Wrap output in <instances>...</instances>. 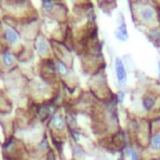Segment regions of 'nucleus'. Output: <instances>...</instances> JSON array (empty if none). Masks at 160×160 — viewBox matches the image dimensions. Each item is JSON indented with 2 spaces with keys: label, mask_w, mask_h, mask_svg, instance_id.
<instances>
[{
  "label": "nucleus",
  "mask_w": 160,
  "mask_h": 160,
  "mask_svg": "<svg viewBox=\"0 0 160 160\" xmlns=\"http://www.w3.org/2000/svg\"><path fill=\"white\" fill-rule=\"evenodd\" d=\"M114 66H115V74H116V79L120 84H125L126 82V70H125V66H124V62L120 58H116L115 59V62H114Z\"/></svg>",
  "instance_id": "f257e3e1"
},
{
  "label": "nucleus",
  "mask_w": 160,
  "mask_h": 160,
  "mask_svg": "<svg viewBox=\"0 0 160 160\" xmlns=\"http://www.w3.org/2000/svg\"><path fill=\"white\" fill-rule=\"evenodd\" d=\"M115 36L118 40L120 41H125L128 40L129 38V34H128V28H126V24L124 21V16L121 15V19H119V22H118V28L115 30Z\"/></svg>",
  "instance_id": "f03ea898"
},
{
  "label": "nucleus",
  "mask_w": 160,
  "mask_h": 160,
  "mask_svg": "<svg viewBox=\"0 0 160 160\" xmlns=\"http://www.w3.org/2000/svg\"><path fill=\"white\" fill-rule=\"evenodd\" d=\"M139 18L142 22H151L155 20V10L150 6H144L139 11Z\"/></svg>",
  "instance_id": "7ed1b4c3"
},
{
  "label": "nucleus",
  "mask_w": 160,
  "mask_h": 160,
  "mask_svg": "<svg viewBox=\"0 0 160 160\" xmlns=\"http://www.w3.org/2000/svg\"><path fill=\"white\" fill-rule=\"evenodd\" d=\"M155 104H156V99L152 95L149 94V95H146V96L142 98V106H144V109L146 111L152 110V108L155 106Z\"/></svg>",
  "instance_id": "20e7f679"
},
{
  "label": "nucleus",
  "mask_w": 160,
  "mask_h": 160,
  "mask_svg": "<svg viewBox=\"0 0 160 160\" xmlns=\"http://www.w3.org/2000/svg\"><path fill=\"white\" fill-rule=\"evenodd\" d=\"M5 39L9 41V42H18L19 41V35L18 32L11 29V28H6L5 29Z\"/></svg>",
  "instance_id": "39448f33"
},
{
  "label": "nucleus",
  "mask_w": 160,
  "mask_h": 160,
  "mask_svg": "<svg viewBox=\"0 0 160 160\" xmlns=\"http://www.w3.org/2000/svg\"><path fill=\"white\" fill-rule=\"evenodd\" d=\"M51 125H52V128H55V129H58V130H62V129L65 128V120H64V118H62L60 114H58V115H55V116L52 118Z\"/></svg>",
  "instance_id": "423d86ee"
},
{
  "label": "nucleus",
  "mask_w": 160,
  "mask_h": 160,
  "mask_svg": "<svg viewBox=\"0 0 160 160\" xmlns=\"http://www.w3.org/2000/svg\"><path fill=\"white\" fill-rule=\"evenodd\" d=\"M36 50L40 52V54H45L49 51V44L45 39L42 38H39L38 41H36Z\"/></svg>",
  "instance_id": "0eeeda50"
},
{
  "label": "nucleus",
  "mask_w": 160,
  "mask_h": 160,
  "mask_svg": "<svg viewBox=\"0 0 160 160\" xmlns=\"http://www.w3.org/2000/svg\"><path fill=\"white\" fill-rule=\"evenodd\" d=\"M150 146L154 150H160V132H156L150 139Z\"/></svg>",
  "instance_id": "6e6552de"
},
{
  "label": "nucleus",
  "mask_w": 160,
  "mask_h": 160,
  "mask_svg": "<svg viewBox=\"0 0 160 160\" xmlns=\"http://www.w3.org/2000/svg\"><path fill=\"white\" fill-rule=\"evenodd\" d=\"M55 68H56V71L61 75H66L68 74V68L65 66V64L61 61V60H56L55 62Z\"/></svg>",
  "instance_id": "1a4fd4ad"
},
{
  "label": "nucleus",
  "mask_w": 160,
  "mask_h": 160,
  "mask_svg": "<svg viewBox=\"0 0 160 160\" xmlns=\"http://www.w3.org/2000/svg\"><path fill=\"white\" fill-rule=\"evenodd\" d=\"M2 61H4L8 66L12 65V64H14V56H12V54L9 52V51H5V52L2 54Z\"/></svg>",
  "instance_id": "9d476101"
},
{
  "label": "nucleus",
  "mask_w": 160,
  "mask_h": 160,
  "mask_svg": "<svg viewBox=\"0 0 160 160\" xmlns=\"http://www.w3.org/2000/svg\"><path fill=\"white\" fill-rule=\"evenodd\" d=\"M129 156H130V160H139V154H138V151L136 150H134L132 148H130L129 149Z\"/></svg>",
  "instance_id": "9b49d317"
},
{
  "label": "nucleus",
  "mask_w": 160,
  "mask_h": 160,
  "mask_svg": "<svg viewBox=\"0 0 160 160\" xmlns=\"http://www.w3.org/2000/svg\"><path fill=\"white\" fill-rule=\"evenodd\" d=\"M54 6V2L52 1H42V8L45 10H51Z\"/></svg>",
  "instance_id": "f8f14e48"
},
{
  "label": "nucleus",
  "mask_w": 160,
  "mask_h": 160,
  "mask_svg": "<svg viewBox=\"0 0 160 160\" xmlns=\"http://www.w3.org/2000/svg\"><path fill=\"white\" fill-rule=\"evenodd\" d=\"M118 98H119V102H122L124 101V91H119Z\"/></svg>",
  "instance_id": "ddd939ff"
},
{
  "label": "nucleus",
  "mask_w": 160,
  "mask_h": 160,
  "mask_svg": "<svg viewBox=\"0 0 160 160\" xmlns=\"http://www.w3.org/2000/svg\"><path fill=\"white\" fill-rule=\"evenodd\" d=\"M159 76H160V61H159Z\"/></svg>",
  "instance_id": "4468645a"
}]
</instances>
